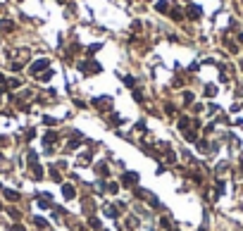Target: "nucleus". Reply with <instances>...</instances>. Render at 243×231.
Returning <instances> with one entry per match:
<instances>
[{"label": "nucleus", "instance_id": "obj_1", "mask_svg": "<svg viewBox=\"0 0 243 231\" xmlns=\"http://www.w3.org/2000/svg\"><path fill=\"white\" fill-rule=\"evenodd\" d=\"M136 181H138V174H136V172H129V174L122 176V184H124V186H134Z\"/></svg>", "mask_w": 243, "mask_h": 231}, {"label": "nucleus", "instance_id": "obj_2", "mask_svg": "<svg viewBox=\"0 0 243 231\" xmlns=\"http://www.w3.org/2000/svg\"><path fill=\"white\" fill-rule=\"evenodd\" d=\"M62 193H64V198H74V196H76V188H74L72 184H64V186H62Z\"/></svg>", "mask_w": 243, "mask_h": 231}, {"label": "nucleus", "instance_id": "obj_3", "mask_svg": "<svg viewBox=\"0 0 243 231\" xmlns=\"http://www.w3.org/2000/svg\"><path fill=\"white\" fill-rule=\"evenodd\" d=\"M48 67V60H38L36 64H31V74H36V71H43Z\"/></svg>", "mask_w": 243, "mask_h": 231}, {"label": "nucleus", "instance_id": "obj_4", "mask_svg": "<svg viewBox=\"0 0 243 231\" xmlns=\"http://www.w3.org/2000/svg\"><path fill=\"white\" fill-rule=\"evenodd\" d=\"M188 17H191V19H198V17H200V7L191 5V7H188Z\"/></svg>", "mask_w": 243, "mask_h": 231}, {"label": "nucleus", "instance_id": "obj_5", "mask_svg": "<svg viewBox=\"0 0 243 231\" xmlns=\"http://www.w3.org/2000/svg\"><path fill=\"white\" fill-rule=\"evenodd\" d=\"M184 138H186V141H198V133L196 131H184Z\"/></svg>", "mask_w": 243, "mask_h": 231}, {"label": "nucleus", "instance_id": "obj_6", "mask_svg": "<svg viewBox=\"0 0 243 231\" xmlns=\"http://www.w3.org/2000/svg\"><path fill=\"white\" fill-rule=\"evenodd\" d=\"M5 198H7V200H17L19 193H17V191H5Z\"/></svg>", "mask_w": 243, "mask_h": 231}, {"label": "nucleus", "instance_id": "obj_7", "mask_svg": "<svg viewBox=\"0 0 243 231\" xmlns=\"http://www.w3.org/2000/svg\"><path fill=\"white\" fill-rule=\"evenodd\" d=\"M57 141V133H48L45 136V145H50V143H55Z\"/></svg>", "mask_w": 243, "mask_h": 231}, {"label": "nucleus", "instance_id": "obj_8", "mask_svg": "<svg viewBox=\"0 0 243 231\" xmlns=\"http://www.w3.org/2000/svg\"><path fill=\"white\" fill-rule=\"evenodd\" d=\"M167 10H169V5H167L164 0H160V2H157V12H167Z\"/></svg>", "mask_w": 243, "mask_h": 231}, {"label": "nucleus", "instance_id": "obj_9", "mask_svg": "<svg viewBox=\"0 0 243 231\" xmlns=\"http://www.w3.org/2000/svg\"><path fill=\"white\" fill-rule=\"evenodd\" d=\"M105 212H107L110 217H117V214H119V212H117V207H115V205H112V207H105Z\"/></svg>", "mask_w": 243, "mask_h": 231}, {"label": "nucleus", "instance_id": "obj_10", "mask_svg": "<svg viewBox=\"0 0 243 231\" xmlns=\"http://www.w3.org/2000/svg\"><path fill=\"white\" fill-rule=\"evenodd\" d=\"M184 103L191 105V103H193V93H184Z\"/></svg>", "mask_w": 243, "mask_h": 231}, {"label": "nucleus", "instance_id": "obj_11", "mask_svg": "<svg viewBox=\"0 0 243 231\" xmlns=\"http://www.w3.org/2000/svg\"><path fill=\"white\" fill-rule=\"evenodd\" d=\"M34 222H36L38 226H41V229H45V226H48V224H45V219H41V217H36V219H34Z\"/></svg>", "mask_w": 243, "mask_h": 231}, {"label": "nucleus", "instance_id": "obj_12", "mask_svg": "<svg viewBox=\"0 0 243 231\" xmlns=\"http://www.w3.org/2000/svg\"><path fill=\"white\" fill-rule=\"evenodd\" d=\"M205 95H210V98H212V95H215V86H207V88H205Z\"/></svg>", "mask_w": 243, "mask_h": 231}, {"label": "nucleus", "instance_id": "obj_13", "mask_svg": "<svg viewBox=\"0 0 243 231\" xmlns=\"http://www.w3.org/2000/svg\"><path fill=\"white\" fill-rule=\"evenodd\" d=\"M81 69H88V64H81ZM91 69H93V71H98L100 67H98V64H91Z\"/></svg>", "mask_w": 243, "mask_h": 231}, {"label": "nucleus", "instance_id": "obj_14", "mask_svg": "<svg viewBox=\"0 0 243 231\" xmlns=\"http://www.w3.org/2000/svg\"><path fill=\"white\" fill-rule=\"evenodd\" d=\"M107 188H110V193H117V191H119V186H117V184H110Z\"/></svg>", "mask_w": 243, "mask_h": 231}, {"label": "nucleus", "instance_id": "obj_15", "mask_svg": "<svg viewBox=\"0 0 243 231\" xmlns=\"http://www.w3.org/2000/svg\"><path fill=\"white\" fill-rule=\"evenodd\" d=\"M88 224H91V226H93V229H100V222H98V219H91Z\"/></svg>", "mask_w": 243, "mask_h": 231}, {"label": "nucleus", "instance_id": "obj_16", "mask_svg": "<svg viewBox=\"0 0 243 231\" xmlns=\"http://www.w3.org/2000/svg\"><path fill=\"white\" fill-rule=\"evenodd\" d=\"M12 231H24V226H22V224H14V226H12Z\"/></svg>", "mask_w": 243, "mask_h": 231}, {"label": "nucleus", "instance_id": "obj_17", "mask_svg": "<svg viewBox=\"0 0 243 231\" xmlns=\"http://www.w3.org/2000/svg\"><path fill=\"white\" fill-rule=\"evenodd\" d=\"M241 169H243V157H241Z\"/></svg>", "mask_w": 243, "mask_h": 231}, {"label": "nucleus", "instance_id": "obj_18", "mask_svg": "<svg viewBox=\"0 0 243 231\" xmlns=\"http://www.w3.org/2000/svg\"><path fill=\"white\" fill-rule=\"evenodd\" d=\"M0 83H2V74H0Z\"/></svg>", "mask_w": 243, "mask_h": 231}, {"label": "nucleus", "instance_id": "obj_19", "mask_svg": "<svg viewBox=\"0 0 243 231\" xmlns=\"http://www.w3.org/2000/svg\"><path fill=\"white\" fill-rule=\"evenodd\" d=\"M0 191H2V186H0Z\"/></svg>", "mask_w": 243, "mask_h": 231}]
</instances>
